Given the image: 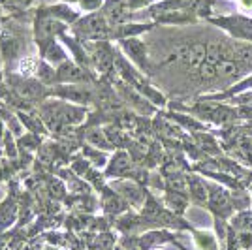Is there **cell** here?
Segmentation results:
<instances>
[{
    "label": "cell",
    "mask_w": 252,
    "mask_h": 250,
    "mask_svg": "<svg viewBox=\"0 0 252 250\" xmlns=\"http://www.w3.org/2000/svg\"><path fill=\"white\" fill-rule=\"evenodd\" d=\"M40 117L51 126H70L79 125L85 119V109L81 105L64 104V102H45L40 105Z\"/></svg>",
    "instance_id": "obj_1"
},
{
    "label": "cell",
    "mask_w": 252,
    "mask_h": 250,
    "mask_svg": "<svg viewBox=\"0 0 252 250\" xmlns=\"http://www.w3.org/2000/svg\"><path fill=\"white\" fill-rule=\"evenodd\" d=\"M75 34L83 40H96L102 42L107 40L109 36H113V32L109 31V25L105 21V15L102 13H91L87 17H81L75 23Z\"/></svg>",
    "instance_id": "obj_2"
},
{
    "label": "cell",
    "mask_w": 252,
    "mask_h": 250,
    "mask_svg": "<svg viewBox=\"0 0 252 250\" xmlns=\"http://www.w3.org/2000/svg\"><path fill=\"white\" fill-rule=\"evenodd\" d=\"M49 93L79 105L91 104L94 100V94L91 93V89L85 87V85H55Z\"/></svg>",
    "instance_id": "obj_3"
},
{
    "label": "cell",
    "mask_w": 252,
    "mask_h": 250,
    "mask_svg": "<svg viewBox=\"0 0 252 250\" xmlns=\"http://www.w3.org/2000/svg\"><path fill=\"white\" fill-rule=\"evenodd\" d=\"M91 75L85 70V66L72 62L70 59L64 61L61 66H57V83H66V85H79V83H89Z\"/></svg>",
    "instance_id": "obj_4"
},
{
    "label": "cell",
    "mask_w": 252,
    "mask_h": 250,
    "mask_svg": "<svg viewBox=\"0 0 252 250\" xmlns=\"http://www.w3.org/2000/svg\"><path fill=\"white\" fill-rule=\"evenodd\" d=\"M13 91L25 102H42L47 94H51L43 87L42 81H36V79H19L13 85Z\"/></svg>",
    "instance_id": "obj_5"
},
{
    "label": "cell",
    "mask_w": 252,
    "mask_h": 250,
    "mask_svg": "<svg viewBox=\"0 0 252 250\" xmlns=\"http://www.w3.org/2000/svg\"><path fill=\"white\" fill-rule=\"evenodd\" d=\"M42 15H47V17H53V19H59L63 23H77L79 21V13H75L70 6L66 4H59V6H49V8H43L40 11Z\"/></svg>",
    "instance_id": "obj_6"
},
{
    "label": "cell",
    "mask_w": 252,
    "mask_h": 250,
    "mask_svg": "<svg viewBox=\"0 0 252 250\" xmlns=\"http://www.w3.org/2000/svg\"><path fill=\"white\" fill-rule=\"evenodd\" d=\"M123 49L126 51V55L130 59H134L139 66H145L147 64V57H145V43L136 40V38H126L123 40Z\"/></svg>",
    "instance_id": "obj_7"
},
{
    "label": "cell",
    "mask_w": 252,
    "mask_h": 250,
    "mask_svg": "<svg viewBox=\"0 0 252 250\" xmlns=\"http://www.w3.org/2000/svg\"><path fill=\"white\" fill-rule=\"evenodd\" d=\"M93 59H94L96 68L100 72H107L113 64H115V59H113V53L111 49L104 45V43H96L94 51H93Z\"/></svg>",
    "instance_id": "obj_8"
},
{
    "label": "cell",
    "mask_w": 252,
    "mask_h": 250,
    "mask_svg": "<svg viewBox=\"0 0 252 250\" xmlns=\"http://www.w3.org/2000/svg\"><path fill=\"white\" fill-rule=\"evenodd\" d=\"M42 51H43V59H45V62L53 64V66H61L64 61H68V57H66L64 49L61 47V43H57L55 40L47 43Z\"/></svg>",
    "instance_id": "obj_9"
},
{
    "label": "cell",
    "mask_w": 252,
    "mask_h": 250,
    "mask_svg": "<svg viewBox=\"0 0 252 250\" xmlns=\"http://www.w3.org/2000/svg\"><path fill=\"white\" fill-rule=\"evenodd\" d=\"M128 171H130V160H128V156H126L125 153L115 155L111 166L107 169V173H109V175H126Z\"/></svg>",
    "instance_id": "obj_10"
},
{
    "label": "cell",
    "mask_w": 252,
    "mask_h": 250,
    "mask_svg": "<svg viewBox=\"0 0 252 250\" xmlns=\"http://www.w3.org/2000/svg\"><path fill=\"white\" fill-rule=\"evenodd\" d=\"M113 187H115L117 190H121L123 196H126L128 199H132L134 203H137V201L141 199V190H139L136 185H132V183H115Z\"/></svg>",
    "instance_id": "obj_11"
},
{
    "label": "cell",
    "mask_w": 252,
    "mask_h": 250,
    "mask_svg": "<svg viewBox=\"0 0 252 250\" xmlns=\"http://www.w3.org/2000/svg\"><path fill=\"white\" fill-rule=\"evenodd\" d=\"M189 185H190V192H192L194 199H196V201H205L207 194H205V187H203V183L198 181L196 177H190Z\"/></svg>",
    "instance_id": "obj_12"
},
{
    "label": "cell",
    "mask_w": 252,
    "mask_h": 250,
    "mask_svg": "<svg viewBox=\"0 0 252 250\" xmlns=\"http://www.w3.org/2000/svg\"><path fill=\"white\" fill-rule=\"evenodd\" d=\"M19 121H23L34 134H45V128H43L40 119H34V117H29V115H25V113H19Z\"/></svg>",
    "instance_id": "obj_13"
},
{
    "label": "cell",
    "mask_w": 252,
    "mask_h": 250,
    "mask_svg": "<svg viewBox=\"0 0 252 250\" xmlns=\"http://www.w3.org/2000/svg\"><path fill=\"white\" fill-rule=\"evenodd\" d=\"M168 203L175 209V211H183V209H185V203H187V199H185V196H181L179 192H169Z\"/></svg>",
    "instance_id": "obj_14"
},
{
    "label": "cell",
    "mask_w": 252,
    "mask_h": 250,
    "mask_svg": "<svg viewBox=\"0 0 252 250\" xmlns=\"http://www.w3.org/2000/svg\"><path fill=\"white\" fill-rule=\"evenodd\" d=\"M104 207L107 209V211L117 213V211H121V209H123V201L117 198L115 194H107V196L104 198Z\"/></svg>",
    "instance_id": "obj_15"
},
{
    "label": "cell",
    "mask_w": 252,
    "mask_h": 250,
    "mask_svg": "<svg viewBox=\"0 0 252 250\" xmlns=\"http://www.w3.org/2000/svg\"><path fill=\"white\" fill-rule=\"evenodd\" d=\"M77 2L85 11H96L104 6V0H77Z\"/></svg>",
    "instance_id": "obj_16"
},
{
    "label": "cell",
    "mask_w": 252,
    "mask_h": 250,
    "mask_svg": "<svg viewBox=\"0 0 252 250\" xmlns=\"http://www.w3.org/2000/svg\"><path fill=\"white\" fill-rule=\"evenodd\" d=\"M74 171L77 175H87V171H89V162H87V160H77L74 164Z\"/></svg>",
    "instance_id": "obj_17"
},
{
    "label": "cell",
    "mask_w": 252,
    "mask_h": 250,
    "mask_svg": "<svg viewBox=\"0 0 252 250\" xmlns=\"http://www.w3.org/2000/svg\"><path fill=\"white\" fill-rule=\"evenodd\" d=\"M198 241H200V247L201 249H207V250H215V243L211 239L209 235H198Z\"/></svg>",
    "instance_id": "obj_18"
},
{
    "label": "cell",
    "mask_w": 252,
    "mask_h": 250,
    "mask_svg": "<svg viewBox=\"0 0 252 250\" xmlns=\"http://www.w3.org/2000/svg\"><path fill=\"white\" fill-rule=\"evenodd\" d=\"M85 153H87V156H91L93 160H94V162H98V166H104V162H105L104 155H100V153H94V151H91L89 147H87V151H85Z\"/></svg>",
    "instance_id": "obj_19"
},
{
    "label": "cell",
    "mask_w": 252,
    "mask_h": 250,
    "mask_svg": "<svg viewBox=\"0 0 252 250\" xmlns=\"http://www.w3.org/2000/svg\"><path fill=\"white\" fill-rule=\"evenodd\" d=\"M239 4L245 10H252V0H239Z\"/></svg>",
    "instance_id": "obj_20"
},
{
    "label": "cell",
    "mask_w": 252,
    "mask_h": 250,
    "mask_svg": "<svg viewBox=\"0 0 252 250\" xmlns=\"http://www.w3.org/2000/svg\"><path fill=\"white\" fill-rule=\"evenodd\" d=\"M8 2H11V0H0V4H8Z\"/></svg>",
    "instance_id": "obj_21"
},
{
    "label": "cell",
    "mask_w": 252,
    "mask_h": 250,
    "mask_svg": "<svg viewBox=\"0 0 252 250\" xmlns=\"http://www.w3.org/2000/svg\"><path fill=\"white\" fill-rule=\"evenodd\" d=\"M0 81H2V62H0Z\"/></svg>",
    "instance_id": "obj_22"
},
{
    "label": "cell",
    "mask_w": 252,
    "mask_h": 250,
    "mask_svg": "<svg viewBox=\"0 0 252 250\" xmlns=\"http://www.w3.org/2000/svg\"><path fill=\"white\" fill-rule=\"evenodd\" d=\"M0 19H2V10H0Z\"/></svg>",
    "instance_id": "obj_23"
}]
</instances>
